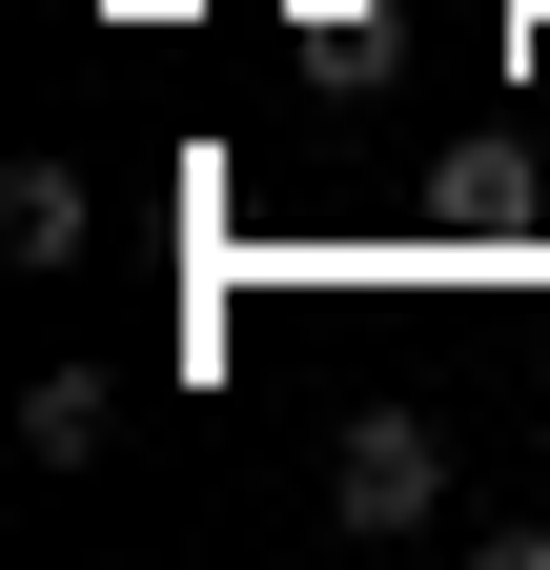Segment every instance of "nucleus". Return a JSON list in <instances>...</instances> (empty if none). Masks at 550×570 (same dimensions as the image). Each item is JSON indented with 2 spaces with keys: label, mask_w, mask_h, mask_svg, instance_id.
<instances>
[{
  "label": "nucleus",
  "mask_w": 550,
  "mask_h": 570,
  "mask_svg": "<svg viewBox=\"0 0 550 570\" xmlns=\"http://www.w3.org/2000/svg\"><path fill=\"white\" fill-rule=\"evenodd\" d=\"M102 449H122V387L102 367H41L21 387V469H102Z\"/></svg>",
  "instance_id": "obj_3"
},
{
  "label": "nucleus",
  "mask_w": 550,
  "mask_h": 570,
  "mask_svg": "<svg viewBox=\"0 0 550 570\" xmlns=\"http://www.w3.org/2000/svg\"><path fill=\"white\" fill-rule=\"evenodd\" d=\"M82 245H102L82 164H0V265H82Z\"/></svg>",
  "instance_id": "obj_2"
},
{
  "label": "nucleus",
  "mask_w": 550,
  "mask_h": 570,
  "mask_svg": "<svg viewBox=\"0 0 550 570\" xmlns=\"http://www.w3.org/2000/svg\"><path fill=\"white\" fill-rule=\"evenodd\" d=\"M326 530H367V550L449 530V428H429V407H347V449H326Z\"/></svg>",
  "instance_id": "obj_1"
}]
</instances>
